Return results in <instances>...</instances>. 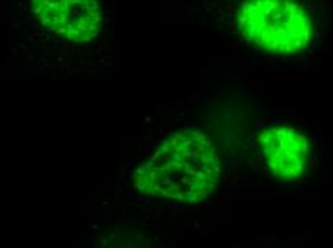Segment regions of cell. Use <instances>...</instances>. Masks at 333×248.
Instances as JSON below:
<instances>
[{
	"label": "cell",
	"mask_w": 333,
	"mask_h": 248,
	"mask_svg": "<svg viewBox=\"0 0 333 248\" xmlns=\"http://www.w3.org/2000/svg\"><path fill=\"white\" fill-rule=\"evenodd\" d=\"M220 161L213 142L198 130L168 135L134 174V187L149 196L200 204L213 194Z\"/></svg>",
	"instance_id": "obj_1"
},
{
	"label": "cell",
	"mask_w": 333,
	"mask_h": 248,
	"mask_svg": "<svg viewBox=\"0 0 333 248\" xmlns=\"http://www.w3.org/2000/svg\"><path fill=\"white\" fill-rule=\"evenodd\" d=\"M236 26L249 43L273 53H296L312 40L309 12L289 0L244 2L236 12Z\"/></svg>",
	"instance_id": "obj_2"
},
{
	"label": "cell",
	"mask_w": 333,
	"mask_h": 248,
	"mask_svg": "<svg viewBox=\"0 0 333 248\" xmlns=\"http://www.w3.org/2000/svg\"><path fill=\"white\" fill-rule=\"evenodd\" d=\"M32 12L43 27L78 43L95 39L102 27V10L94 0H36Z\"/></svg>",
	"instance_id": "obj_3"
},
{
	"label": "cell",
	"mask_w": 333,
	"mask_h": 248,
	"mask_svg": "<svg viewBox=\"0 0 333 248\" xmlns=\"http://www.w3.org/2000/svg\"><path fill=\"white\" fill-rule=\"evenodd\" d=\"M267 168L274 177L297 179L309 165L310 145L306 136L291 126H271L258 136Z\"/></svg>",
	"instance_id": "obj_4"
}]
</instances>
